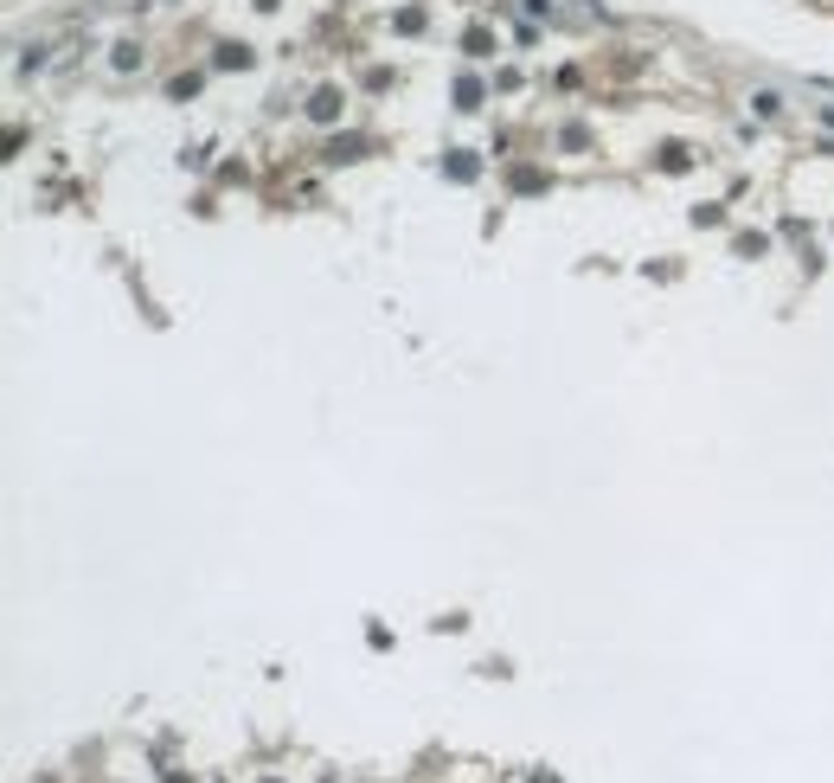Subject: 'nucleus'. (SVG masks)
<instances>
[{"label":"nucleus","instance_id":"obj_1","mask_svg":"<svg viewBox=\"0 0 834 783\" xmlns=\"http://www.w3.org/2000/svg\"><path fill=\"white\" fill-rule=\"evenodd\" d=\"M751 110H758L764 122H777L783 116V97H777V90H751Z\"/></svg>","mask_w":834,"mask_h":783}]
</instances>
